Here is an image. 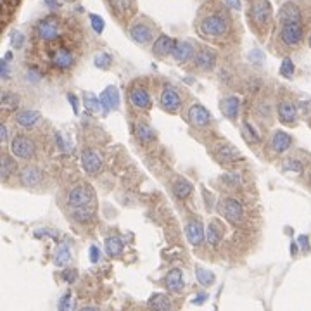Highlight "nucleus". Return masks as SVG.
<instances>
[{
	"label": "nucleus",
	"mask_w": 311,
	"mask_h": 311,
	"mask_svg": "<svg viewBox=\"0 0 311 311\" xmlns=\"http://www.w3.org/2000/svg\"><path fill=\"white\" fill-rule=\"evenodd\" d=\"M201 31L208 36H223L228 31V23L221 14H209L201 21Z\"/></svg>",
	"instance_id": "obj_1"
},
{
	"label": "nucleus",
	"mask_w": 311,
	"mask_h": 311,
	"mask_svg": "<svg viewBox=\"0 0 311 311\" xmlns=\"http://www.w3.org/2000/svg\"><path fill=\"white\" fill-rule=\"evenodd\" d=\"M94 201V190L88 185H78L68 192V204L71 208H83Z\"/></svg>",
	"instance_id": "obj_2"
},
{
	"label": "nucleus",
	"mask_w": 311,
	"mask_h": 311,
	"mask_svg": "<svg viewBox=\"0 0 311 311\" xmlns=\"http://www.w3.org/2000/svg\"><path fill=\"white\" fill-rule=\"evenodd\" d=\"M302 33L304 31H302L301 23H285L280 29V40L287 47H294L302 40Z\"/></svg>",
	"instance_id": "obj_3"
},
{
	"label": "nucleus",
	"mask_w": 311,
	"mask_h": 311,
	"mask_svg": "<svg viewBox=\"0 0 311 311\" xmlns=\"http://www.w3.org/2000/svg\"><path fill=\"white\" fill-rule=\"evenodd\" d=\"M11 152L14 154L16 158L28 159L35 154V144H33V140H29L28 137L18 135L12 138V142H11Z\"/></svg>",
	"instance_id": "obj_4"
},
{
	"label": "nucleus",
	"mask_w": 311,
	"mask_h": 311,
	"mask_svg": "<svg viewBox=\"0 0 311 311\" xmlns=\"http://www.w3.org/2000/svg\"><path fill=\"white\" fill-rule=\"evenodd\" d=\"M213 152H214V158H216L220 163H225V165L226 163L242 161V154L230 144H216Z\"/></svg>",
	"instance_id": "obj_5"
},
{
	"label": "nucleus",
	"mask_w": 311,
	"mask_h": 311,
	"mask_svg": "<svg viewBox=\"0 0 311 311\" xmlns=\"http://www.w3.org/2000/svg\"><path fill=\"white\" fill-rule=\"evenodd\" d=\"M36 35L40 36L42 40L45 42H50L54 38H57L59 35V24H57V19L56 18H45L42 19L36 26Z\"/></svg>",
	"instance_id": "obj_6"
},
{
	"label": "nucleus",
	"mask_w": 311,
	"mask_h": 311,
	"mask_svg": "<svg viewBox=\"0 0 311 311\" xmlns=\"http://www.w3.org/2000/svg\"><path fill=\"white\" fill-rule=\"evenodd\" d=\"M82 168L88 175H97L100 168H102V159H100V156L95 150L87 149L82 154Z\"/></svg>",
	"instance_id": "obj_7"
},
{
	"label": "nucleus",
	"mask_w": 311,
	"mask_h": 311,
	"mask_svg": "<svg viewBox=\"0 0 311 311\" xmlns=\"http://www.w3.org/2000/svg\"><path fill=\"white\" fill-rule=\"evenodd\" d=\"M159 100H161L163 109H166L168 112H175L176 109L182 106V99H180L178 92L173 90L171 87H165V88H163Z\"/></svg>",
	"instance_id": "obj_8"
},
{
	"label": "nucleus",
	"mask_w": 311,
	"mask_h": 311,
	"mask_svg": "<svg viewBox=\"0 0 311 311\" xmlns=\"http://www.w3.org/2000/svg\"><path fill=\"white\" fill-rule=\"evenodd\" d=\"M223 214L230 223L237 225V223H241L244 218V208L237 199H226L223 204Z\"/></svg>",
	"instance_id": "obj_9"
},
{
	"label": "nucleus",
	"mask_w": 311,
	"mask_h": 311,
	"mask_svg": "<svg viewBox=\"0 0 311 311\" xmlns=\"http://www.w3.org/2000/svg\"><path fill=\"white\" fill-rule=\"evenodd\" d=\"M271 18V6L268 0H258L253 6V21L258 26L266 24Z\"/></svg>",
	"instance_id": "obj_10"
},
{
	"label": "nucleus",
	"mask_w": 311,
	"mask_h": 311,
	"mask_svg": "<svg viewBox=\"0 0 311 311\" xmlns=\"http://www.w3.org/2000/svg\"><path fill=\"white\" fill-rule=\"evenodd\" d=\"M194 62L199 69L209 71L214 68V64H216V54H214L211 49H206V47L199 49L194 54Z\"/></svg>",
	"instance_id": "obj_11"
},
{
	"label": "nucleus",
	"mask_w": 311,
	"mask_h": 311,
	"mask_svg": "<svg viewBox=\"0 0 311 311\" xmlns=\"http://www.w3.org/2000/svg\"><path fill=\"white\" fill-rule=\"evenodd\" d=\"M50 61H52V64L59 69H68V68H71V64H73L74 57L68 49L59 47L56 50H52V54H50Z\"/></svg>",
	"instance_id": "obj_12"
},
{
	"label": "nucleus",
	"mask_w": 311,
	"mask_h": 311,
	"mask_svg": "<svg viewBox=\"0 0 311 311\" xmlns=\"http://www.w3.org/2000/svg\"><path fill=\"white\" fill-rule=\"evenodd\" d=\"M188 120L196 127H206L209 123V120H211V114H209V111L204 106L194 104V106L188 109Z\"/></svg>",
	"instance_id": "obj_13"
},
{
	"label": "nucleus",
	"mask_w": 311,
	"mask_h": 311,
	"mask_svg": "<svg viewBox=\"0 0 311 311\" xmlns=\"http://www.w3.org/2000/svg\"><path fill=\"white\" fill-rule=\"evenodd\" d=\"M279 19L280 23L285 24V23H301V11L296 4L292 2H287L280 7L279 11Z\"/></svg>",
	"instance_id": "obj_14"
},
{
	"label": "nucleus",
	"mask_w": 311,
	"mask_h": 311,
	"mask_svg": "<svg viewBox=\"0 0 311 311\" xmlns=\"http://www.w3.org/2000/svg\"><path fill=\"white\" fill-rule=\"evenodd\" d=\"M185 234H187V239L192 246H201L204 241V226L199 220L188 221L187 228H185Z\"/></svg>",
	"instance_id": "obj_15"
},
{
	"label": "nucleus",
	"mask_w": 311,
	"mask_h": 311,
	"mask_svg": "<svg viewBox=\"0 0 311 311\" xmlns=\"http://www.w3.org/2000/svg\"><path fill=\"white\" fill-rule=\"evenodd\" d=\"M171 56H173L176 62H187L194 59V47L188 42H175Z\"/></svg>",
	"instance_id": "obj_16"
},
{
	"label": "nucleus",
	"mask_w": 311,
	"mask_h": 311,
	"mask_svg": "<svg viewBox=\"0 0 311 311\" xmlns=\"http://www.w3.org/2000/svg\"><path fill=\"white\" fill-rule=\"evenodd\" d=\"M130 36L133 38V42L144 45L152 38V28L145 23H135L132 28H130Z\"/></svg>",
	"instance_id": "obj_17"
},
{
	"label": "nucleus",
	"mask_w": 311,
	"mask_h": 311,
	"mask_svg": "<svg viewBox=\"0 0 311 311\" xmlns=\"http://www.w3.org/2000/svg\"><path fill=\"white\" fill-rule=\"evenodd\" d=\"M100 104L106 111H116L120 106V92L116 87H107L106 90L100 94Z\"/></svg>",
	"instance_id": "obj_18"
},
{
	"label": "nucleus",
	"mask_w": 311,
	"mask_h": 311,
	"mask_svg": "<svg viewBox=\"0 0 311 311\" xmlns=\"http://www.w3.org/2000/svg\"><path fill=\"white\" fill-rule=\"evenodd\" d=\"M270 145H271V149L275 150V152L282 154V152H285V150H287L289 147L292 145V138H291L289 133L282 132V130H277V132L271 135Z\"/></svg>",
	"instance_id": "obj_19"
},
{
	"label": "nucleus",
	"mask_w": 311,
	"mask_h": 311,
	"mask_svg": "<svg viewBox=\"0 0 311 311\" xmlns=\"http://www.w3.org/2000/svg\"><path fill=\"white\" fill-rule=\"evenodd\" d=\"M165 285H166V289L170 292H180L183 289V273L182 270H178V268H173L170 273L166 275V279H165Z\"/></svg>",
	"instance_id": "obj_20"
},
{
	"label": "nucleus",
	"mask_w": 311,
	"mask_h": 311,
	"mask_svg": "<svg viewBox=\"0 0 311 311\" xmlns=\"http://www.w3.org/2000/svg\"><path fill=\"white\" fill-rule=\"evenodd\" d=\"M296 116H297V109L292 102L282 100V102L279 104V120L282 121L284 125H292L294 121H296Z\"/></svg>",
	"instance_id": "obj_21"
},
{
	"label": "nucleus",
	"mask_w": 311,
	"mask_h": 311,
	"mask_svg": "<svg viewBox=\"0 0 311 311\" xmlns=\"http://www.w3.org/2000/svg\"><path fill=\"white\" fill-rule=\"evenodd\" d=\"M21 183L24 185V187H36V185H40L42 182V173L38 168L35 166H26L23 171H21Z\"/></svg>",
	"instance_id": "obj_22"
},
{
	"label": "nucleus",
	"mask_w": 311,
	"mask_h": 311,
	"mask_svg": "<svg viewBox=\"0 0 311 311\" xmlns=\"http://www.w3.org/2000/svg\"><path fill=\"white\" fill-rule=\"evenodd\" d=\"M130 100H132V104L138 109H149L150 107V97L149 94H147L145 88H133L132 92H130Z\"/></svg>",
	"instance_id": "obj_23"
},
{
	"label": "nucleus",
	"mask_w": 311,
	"mask_h": 311,
	"mask_svg": "<svg viewBox=\"0 0 311 311\" xmlns=\"http://www.w3.org/2000/svg\"><path fill=\"white\" fill-rule=\"evenodd\" d=\"M173 45H175V40L170 38L168 35H161L158 40L154 42L152 45V52L156 56H161L165 57L168 54H171V50H173Z\"/></svg>",
	"instance_id": "obj_24"
},
{
	"label": "nucleus",
	"mask_w": 311,
	"mask_h": 311,
	"mask_svg": "<svg viewBox=\"0 0 311 311\" xmlns=\"http://www.w3.org/2000/svg\"><path fill=\"white\" fill-rule=\"evenodd\" d=\"M239 107H241V102L235 95H228L221 100V112L230 120H235L239 116Z\"/></svg>",
	"instance_id": "obj_25"
},
{
	"label": "nucleus",
	"mask_w": 311,
	"mask_h": 311,
	"mask_svg": "<svg viewBox=\"0 0 311 311\" xmlns=\"http://www.w3.org/2000/svg\"><path fill=\"white\" fill-rule=\"evenodd\" d=\"M40 120V114L36 111H21L19 114H16V123L21 125V127L24 128H29L33 127V125L36 123V121Z\"/></svg>",
	"instance_id": "obj_26"
},
{
	"label": "nucleus",
	"mask_w": 311,
	"mask_h": 311,
	"mask_svg": "<svg viewBox=\"0 0 311 311\" xmlns=\"http://www.w3.org/2000/svg\"><path fill=\"white\" fill-rule=\"evenodd\" d=\"M104 247H106L107 256H120L123 253V242L120 237H107L104 242Z\"/></svg>",
	"instance_id": "obj_27"
},
{
	"label": "nucleus",
	"mask_w": 311,
	"mask_h": 311,
	"mask_svg": "<svg viewBox=\"0 0 311 311\" xmlns=\"http://www.w3.org/2000/svg\"><path fill=\"white\" fill-rule=\"evenodd\" d=\"M71 218L78 223H88V221L94 218V211H92L88 206H83V208H74L73 213H71Z\"/></svg>",
	"instance_id": "obj_28"
},
{
	"label": "nucleus",
	"mask_w": 311,
	"mask_h": 311,
	"mask_svg": "<svg viewBox=\"0 0 311 311\" xmlns=\"http://www.w3.org/2000/svg\"><path fill=\"white\" fill-rule=\"evenodd\" d=\"M173 192H175V196L178 197V199H185V197L190 196L192 183L187 182V180H183V178L176 180V182L173 183Z\"/></svg>",
	"instance_id": "obj_29"
},
{
	"label": "nucleus",
	"mask_w": 311,
	"mask_h": 311,
	"mask_svg": "<svg viewBox=\"0 0 311 311\" xmlns=\"http://www.w3.org/2000/svg\"><path fill=\"white\" fill-rule=\"evenodd\" d=\"M71 259V253L68 249V246L66 244H61V246H57L56 253H54V263L57 264V266H64V264H68Z\"/></svg>",
	"instance_id": "obj_30"
},
{
	"label": "nucleus",
	"mask_w": 311,
	"mask_h": 311,
	"mask_svg": "<svg viewBox=\"0 0 311 311\" xmlns=\"http://www.w3.org/2000/svg\"><path fill=\"white\" fill-rule=\"evenodd\" d=\"M147 302H149L150 308H156V309H170L171 308V302L165 294H152Z\"/></svg>",
	"instance_id": "obj_31"
},
{
	"label": "nucleus",
	"mask_w": 311,
	"mask_h": 311,
	"mask_svg": "<svg viewBox=\"0 0 311 311\" xmlns=\"http://www.w3.org/2000/svg\"><path fill=\"white\" fill-rule=\"evenodd\" d=\"M196 277H197V282L201 285H204V287H208V285H211L214 282V275L209 270H204V268L197 266L196 268Z\"/></svg>",
	"instance_id": "obj_32"
},
{
	"label": "nucleus",
	"mask_w": 311,
	"mask_h": 311,
	"mask_svg": "<svg viewBox=\"0 0 311 311\" xmlns=\"http://www.w3.org/2000/svg\"><path fill=\"white\" fill-rule=\"evenodd\" d=\"M85 107L88 109L90 112H94V114H97L100 111V107H102V104H100V97H95L94 94H85Z\"/></svg>",
	"instance_id": "obj_33"
},
{
	"label": "nucleus",
	"mask_w": 311,
	"mask_h": 311,
	"mask_svg": "<svg viewBox=\"0 0 311 311\" xmlns=\"http://www.w3.org/2000/svg\"><path fill=\"white\" fill-rule=\"evenodd\" d=\"M137 137L142 142H150L154 138V130L149 127L147 123H138L137 125Z\"/></svg>",
	"instance_id": "obj_34"
},
{
	"label": "nucleus",
	"mask_w": 311,
	"mask_h": 311,
	"mask_svg": "<svg viewBox=\"0 0 311 311\" xmlns=\"http://www.w3.org/2000/svg\"><path fill=\"white\" fill-rule=\"evenodd\" d=\"M2 180H7L9 176L16 171V161L11 159L9 156H4L2 158Z\"/></svg>",
	"instance_id": "obj_35"
},
{
	"label": "nucleus",
	"mask_w": 311,
	"mask_h": 311,
	"mask_svg": "<svg viewBox=\"0 0 311 311\" xmlns=\"http://www.w3.org/2000/svg\"><path fill=\"white\" fill-rule=\"evenodd\" d=\"M19 106V99L11 92H4L2 94V107L4 109H16Z\"/></svg>",
	"instance_id": "obj_36"
},
{
	"label": "nucleus",
	"mask_w": 311,
	"mask_h": 311,
	"mask_svg": "<svg viewBox=\"0 0 311 311\" xmlns=\"http://www.w3.org/2000/svg\"><path fill=\"white\" fill-rule=\"evenodd\" d=\"M242 130H244V137L247 138V142H251V144H259V140H261V138H259V135L254 132V128L251 127L247 121L242 125Z\"/></svg>",
	"instance_id": "obj_37"
},
{
	"label": "nucleus",
	"mask_w": 311,
	"mask_h": 311,
	"mask_svg": "<svg viewBox=\"0 0 311 311\" xmlns=\"http://www.w3.org/2000/svg\"><path fill=\"white\" fill-rule=\"evenodd\" d=\"M284 171H292V173H302V165L297 159L289 158L287 161L284 163Z\"/></svg>",
	"instance_id": "obj_38"
},
{
	"label": "nucleus",
	"mask_w": 311,
	"mask_h": 311,
	"mask_svg": "<svg viewBox=\"0 0 311 311\" xmlns=\"http://www.w3.org/2000/svg\"><path fill=\"white\" fill-rule=\"evenodd\" d=\"M112 62V57L109 56V54H99V56H95V66L100 69H107L109 66H111Z\"/></svg>",
	"instance_id": "obj_39"
},
{
	"label": "nucleus",
	"mask_w": 311,
	"mask_h": 311,
	"mask_svg": "<svg viewBox=\"0 0 311 311\" xmlns=\"http://www.w3.org/2000/svg\"><path fill=\"white\" fill-rule=\"evenodd\" d=\"M280 74L284 78H291L294 74V62L291 59H284L282 64H280Z\"/></svg>",
	"instance_id": "obj_40"
},
{
	"label": "nucleus",
	"mask_w": 311,
	"mask_h": 311,
	"mask_svg": "<svg viewBox=\"0 0 311 311\" xmlns=\"http://www.w3.org/2000/svg\"><path fill=\"white\" fill-rule=\"evenodd\" d=\"M90 23L95 33H102L104 31V19L97 14H90Z\"/></svg>",
	"instance_id": "obj_41"
},
{
	"label": "nucleus",
	"mask_w": 311,
	"mask_h": 311,
	"mask_svg": "<svg viewBox=\"0 0 311 311\" xmlns=\"http://www.w3.org/2000/svg\"><path fill=\"white\" fill-rule=\"evenodd\" d=\"M220 241H221L220 232H218V230L214 228V226H209V228H208V242L211 244V246H218V244H220Z\"/></svg>",
	"instance_id": "obj_42"
},
{
	"label": "nucleus",
	"mask_w": 311,
	"mask_h": 311,
	"mask_svg": "<svg viewBox=\"0 0 311 311\" xmlns=\"http://www.w3.org/2000/svg\"><path fill=\"white\" fill-rule=\"evenodd\" d=\"M59 308H61L62 311L73 309V296H71V292H68V294H64V296H62L61 302H59Z\"/></svg>",
	"instance_id": "obj_43"
},
{
	"label": "nucleus",
	"mask_w": 311,
	"mask_h": 311,
	"mask_svg": "<svg viewBox=\"0 0 311 311\" xmlns=\"http://www.w3.org/2000/svg\"><path fill=\"white\" fill-rule=\"evenodd\" d=\"M76 279H78V271L74 270V268H66V270L62 271V280H64L66 284H73Z\"/></svg>",
	"instance_id": "obj_44"
},
{
	"label": "nucleus",
	"mask_w": 311,
	"mask_h": 311,
	"mask_svg": "<svg viewBox=\"0 0 311 311\" xmlns=\"http://www.w3.org/2000/svg\"><path fill=\"white\" fill-rule=\"evenodd\" d=\"M223 182L230 183V185H234V187H235V185L241 182V175L235 173V171H230L228 175H225V176H223Z\"/></svg>",
	"instance_id": "obj_45"
},
{
	"label": "nucleus",
	"mask_w": 311,
	"mask_h": 311,
	"mask_svg": "<svg viewBox=\"0 0 311 311\" xmlns=\"http://www.w3.org/2000/svg\"><path fill=\"white\" fill-rule=\"evenodd\" d=\"M23 42H24V38H23V35H21L19 31L12 33V38H11L12 47H14V49H21V47H23Z\"/></svg>",
	"instance_id": "obj_46"
},
{
	"label": "nucleus",
	"mask_w": 311,
	"mask_h": 311,
	"mask_svg": "<svg viewBox=\"0 0 311 311\" xmlns=\"http://www.w3.org/2000/svg\"><path fill=\"white\" fill-rule=\"evenodd\" d=\"M100 259V249L97 246H92L90 247V261L92 263H97Z\"/></svg>",
	"instance_id": "obj_47"
},
{
	"label": "nucleus",
	"mask_w": 311,
	"mask_h": 311,
	"mask_svg": "<svg viewBox=\"0 0 311 311\" xmlns=\"http://www.w3.org/2000/svg\"><path fill=\"white\" fill-rule=\"evenodd\" d=\"M68 100H69L71 106H73L74 114H78V99H76V95H74V94H68Z\"/></svg>",
	"instance_id": "obj_48"
},
{
	"label": "nucleus",
	"mask_w": 311,
	"mask_h": 311,
	"mask_svg": "<svg viewBox=\"0 0 311 311\" xmlns=\"http://www.w3.org/2000/svg\"><path fill=\"white\" fill-rule=\"evenodd\" d=\"M225 4L230 7V9H235V11H241V0H225Z\"/></svg>",
	"instance_id": "obj_49"
},
{
	"label": "nucleus",
	"mask_w": 311,
	"mask_h": 311,
	"mask_svg": "<svg viewBox=\"0 0 311 311\" xmlns=\"http://www.w3.org/2000/svg\"><path fill=\"white\" fill-rule=\"evenodd\" d=\"M0 73H2V78H9V66H7V61L0 62Z\"/></svg>",
	"instance_id": "obj_50"
},
{
	"label": "nucleus",
	"mask_w": 311,
	"mask_h": 311,
	"mask_svg": "<svg viewBox=\"0 0 311 311\" xmlns=\"http://www.w3.org/2000/svg\"><path fill=\"white\" fill-rule=\"evenodd\" d=\"M297 242L301 244L302 249H308V237H306V235H301V237L297 239Z\"/></svg>",
	"instance_id": "obj_51"
},
{
	"label": "nucleus",
	"mask_w": 311,
	"mask_h": 311,
	"mask_svg": "<svg viewBox=\"0 0 311 311\" xmlns=\"http://www.w3.org/2000/svg\"><path fill=\"white\" fill-rule=\"evenodd\" d=\"M206 297H208L206 294H197V299H194L192 302H194V304H203V302L206 301Z\"/></svg>",
	"instance_id": "obj_52"
},
{
	"label": "nucleus",
	"mask_w": 311,
	"mask_h": 311,
	"mask_svg": "<svg viewBox=\"0 0 311 311\" xmlns=\"http://www.w3.org/2000/svg\"><path fill=\"white\" fill-rule=\"evenodd\" d=\"M0 138H2V142H7V128L6 127L0 128Z\"/></svg>",
	"instance_id": "obj_53"
},
{
	"label": "nucleus",
	"mask_w": 311,
	"mask_h": 311,
	"mask_svg": "<svg viewBox=\"0 0 311 311\" xmlns=\"http://www.w3.org/2000/svg\"><path fill=\"white\" fill-rule=\"evenodd\" d=\"M45 4H47V6L50 7V9H56V7L59 6V2H57V0H45Z\"/></svg>",
	"instance_id": "obj_54"
},
{
	"label": "nucleus",
	"mask_w": 311,
	"mask_h": 311,
	"mask_svg": "<svg viewBox=\"0 0 311 311\" xmlns=\"http://www.w3.org/2000/svg\"><path fill=\"white\" fill-rule=\"evenodd\" d=\"M291 253H292V254L297 253V246H296V244H292V246H291Z\"/></svg>",
	"instance_id": "obj_55"
},
{
	"label": "nucleus",
	"mask_w": 311,
	"mask_h": 311,
	"mask_svg": "<svg viewBox=\"0 0 311 311\" xmlns=\"http://www.w3.org/2000/svg\"><path fill=\"white\" fill-rule=\"evenodd\" d=\"M309 47H311V36H309Z\"/></svg>",
	"instance_id": "obj_56"
}]
</instances>
